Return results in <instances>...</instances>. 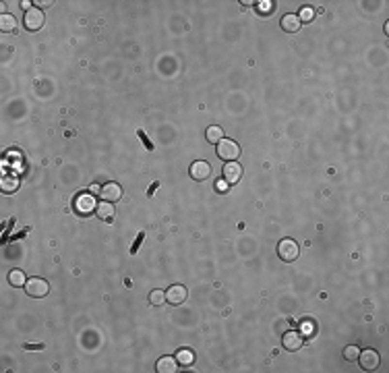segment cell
<instances>
[{
    "instance_id": "obj_27",
    "label": "cell",
    "mask_w": 389,
    "mask_h": 373,
    "mask_svg": "<svg viewBox=\"0 0 389 373\" xmlns=\"http://www.w3.org/2000/svg\"><path fill=\"white\" fill-rule=\"evenodd\" d=\"M27 351H40V348H44L42 344H25Z\"/></svg>"
},
{
    "instance_id": "obj_29",
    "label": "cell",
    "mask_w": 389,
    "mask_h": 373,
    "mask_svg": "<svg viewBox=\"0 0 389 373\" xmlns=\"http://www.w3.org/2000/svg\"><path fill=\"white\" fill-rule=\"evenodd\" d=\"M158 186H160V183H153V185L149 186V191H147V195H153V193H155V189H158Z\"/></svg>"
},
{
    "instance_id": "obj_19",
    "label": "cell",
    "mask_w": 389,
    "mask_h": 373,
    "mask_svg": "<svg viewBox=\"0 0 389 373\" xmlns=\"http://www.w3.org/2000/svg\"><path fill=\"white\" fill-rule=\"evenodd\" d=\"M176 361L178 365H184V367H191V365L194 363V353L189 351V348H182V351H178L176 355Z\"/></svg>"
},
{
    "instance_id": "obj_6",
    "label": "cell",
    "mask_w": 389,
    "mask_h": 373,
    "mask_svg": "<svg viewBox=\"0 0 389 373\" xmlns=\"http://www.w3.org/2000/svg\"><path fill=\"white\" fill-rule=\"evenodd\" d=\"M23 25L27 31H37L44 27V13L40 9H31L25 13V19H23Z\"/></svg>"
},
{
    "instance_id": "obj_15",
    "label": "cell",
    "mask_w": 389,
    "mask_h": 373,
    "mask_svg": "<svg viewBox=\"0 0 389 373\" xmlns=\"http://www.w3.org/2000/svg\"><path fill=\"white\" fill-rule=\"evenodd\" d=\"M0 189H2L4 193H15L19 189V181H17V176H13V174H9V172H4L2 174V181H0Z\"/></svg>"
},
{
    "instance_id": "obj_16",
    "label": "cell",
    "mask_w": 389,
    "mask_h": 373,
    "mask_svg": "<svg viewBox=\"0 0 389 373\" xmlns=\"http://www.w3.org/2000/svg\"><path fill=\"white\" fill-rule=\"evenodd\" d=\"M17 29V19L13 17L9 13H2L0 15V31H4V34H11V31Z\"/></svg>"
},
{
    "instance_id": "obj_3",
    "label": "cell",
    "mask_w": 389,
    "mask_h": 373,
    "mask_svg": "<svg viewBox=\"0 0 389 373\" xmlns=\"http://www.w3.org/2000/svg\"><path fill=\"white\" fill-rule=\"evenodd\" d=\"M217 155L224 160V162H236V158L240 155V147L236 141L232 139H222L217 143Z\"/></svg>"
},
{
    "instance_id": "obj_24",
    "label": "cell",
    "mask_w": 389,
    "mask_h": 373,
    "mask_svg": "<svg viewBox=\"0 0 389 373\" xmlns=\"http://www.w3.org/2000/svg\"><path fill=\"white\" fill-rule=\"evenodd\" d=\"M143 238H145V232H139V235H137V240H135V243H133V247H130V253H137L139 251V247H141V243H143Z\"/></svg>"
},
{
    "instance_id": "obj_26",
    "label": "cell",
    "mask_w": 389,
    "mask_h": 373,
    "mask_svg": "<svg viewBox=\"0 0 389 373\" xmlns=\"http://www.w3.org/2000/svg\"><path fill=\"white\" fill-rule=\"evenodd\" d=\"M215 189L220 191V193H226V191L230 189V185H228V183H226L224 178H222V181H217V183H215Z\"/></svg>"
},
{
    "instance_id": "obj_14",
    "label": "cell",
    "mask_w": 389,
    "mask_h": 373,
    "mask_svg": "<svg viewBox=\"0 0 389 373\" xmlns=\"http://www.w3.org/2000/svg\"><path fill=\"white\" fill-rule=\"evenodd\" d=\"M300 19H298V15H284L282 17V29L284 31H288V34H296V31L300 29Z\"/></svg>"
},
{
    "instance_id": "obj_13",
    "label": "cell",
    "mask_w": 389,
    "mask_h": 373,
    "mask_svg": "<svg viewBox=\"0 0 389 373\" xmlns=\"http://www.w3.org/2000/svg\"><path fill=\"white\" fill-rule=\"evenodd\" d=\"M114 203H110V201H102V203H97L96 207V216L99 218V220L104 222H112L114 220Z\"/></svg>"
},
{
    "instance_id": "obj_8",
    "label": "cell",
    "mask_w": 389,
    "mask_h": 373,
    "mask_svg": "<svg viewBox=\"0 0 389 373\" xmlns=\"http://www.w3.org/2000/svg\"><path fill=\"white\" fill-rule=\"evenodd\" d=\"M186 297H189V292H186V286H182V284H174L166 290V301L170 305H182Z\"/></svg>"
},
{
    "instance_id": "obj_10",
    "label": "cell",
    "mask_w": 389,
    "mask_h": 373,
    "mask_svg": "<svg viewBox=\"0 0 389 373\" xmlns=\"http://www.w3.org/2000/svg\"><path fill=\"white\" fill-rule=\"evenodd\" d=\"M99 195L104 197V201H110V203H116V201H120V197H122V186H120V185H116V183H108V185L102 186Z\"/></svg>"
},
{
    "instance_id": "obj_18",
    "label": "cell",
    "mask_w": 389,
    "mask_h": 373,
    "mask_svg": "<svg viewBox=\"0 0 389 373\" xmlns=\"http://www.w3.org/2000/svg\"><path fill=\"white\" fill-rule=\"evenodd\" d=\"M205 139H207L209 143H220L222 139H224V129L217 127V124H213V127H209L205 131Z\"/></svg>"
},
{
    "instance_id": "obj_22",
    "label": "cell",
    "mask_w": 389,
    "mask_h": 373,
    "mask_svg": "<svg viewBox=\"0 0 389 373\" xmlns=\"http://www.w3.org/2000/svg\"><path fill=\"white\" fill-rule=\"evenodd\" d=\"M298 19H300V23H310L315 19V11L310 9V6H305V9L300 11V15H298Z\"/></svg>"
},
{
    "instance_id": "obj_25",
    "label": "cell",
    "mask_w": 389,
    "mask_h": 373,
    "mask_svg": "<svg viewBox=\"0 0 389 373\" xmlns=\"http://www.w3.org/2000/svg\"><path fill=\"white\" fill-rule=\"evenodd\" d=\"M259 13H271V9H274V2H269V0H263V2H259Z\"/></svg>"
},
{
    "instance_id": "obj_11",
    "label": "cell",
    "mask_w": 389,
    "mask_h": 373,
    "mask_svg": "<svg viewBox=\"0 0 389 373\" xmlns=\"http://www.w3.org/2000/svg\"><path fill=\"white\" fill-rule=\"evenodd\" d=\"M75 209H77V214L87 216V214H91L93 209H96V201H93V197H91V195H81V197H77Z\"/></svg>"
},
{
    "instance_id": "obj_7",
    "label": "cell",
    "mask_w": 389,
    "mask_h": 373,
    "mask_svg": "<svg viewBox=\"0 0 389 373\" xmlns=\"http://www.w3.org/2000/svg\"><path fill=\"white\" fill-rule=\"evenodd\" d=\"M209 176H211V166H209L205 160L193 162V166H191V178L193 181L201 183V181H207Z\"/></svg>"
},
{
    "instance_id": "obj_20",
    "label": "cell",
    "mask_w": 389,
    "mask_h": 373,
    "mask_svg": "<svg viewBox=\"0 0 389 373\" xmlns=\"http://www.w3.org/2000/svg\"><path fill=\"white\" fill-rule=\"evenodd\" d=\"M149 303H151L153 307L164 305V303H166V292H164V290H160V288L151 290V292H149Z\"/></svg>"
},
{
    "instance_id": "obj_21",
    "label": "cell",
    "mask_w": 389,
    "mask_h": 373,
    "mask_svg": "<svg viewBox=\"0 0 389 373\" xmlns=\"http://www.w3.org/2000/svg\"><path fill=\"white\" fill-rule=\"evenodd\" d=\"M360 355V348L358 346H346L344 348V359L346 361H356Z\"/></svg>"
},
{
    "instance_id": "obj_9",
    "label": "cell",
    "mask_w": 389,
    "mask_h": 373,
    "mask_svg": "<svg viewBox=\"0 0 389 373\" xmlns=\"http://www.w3.org/2000/svg\"><path fill=\"white\" fill-rule=\"evenodd\" d=\"M240 176H243V166L238 164V162H226L224 166V181L228 185H236L240 181Z\"/></svg>"
},
{
    "instance_id": "obj_4",
    "label": "cell",
    "mask_w": 389,
    "mask_h": 373,
    "mask_svg": "<svg viewBox=\"0 0 389 373\" xmlns=\"http://www.w3.org/2000/svg\"><path fill=\"white\" fill-rule=\"evenodd\" d=\"M356 361L360 363V367L364 371H375L379 367V363H381V356H379V353L375 351V348H367V351H360V355H358V359Z\"/></svg>"
},
{
    "instance_id": "obj_28",
    "label": "cell",
    "mask_w": 389,
    "mask_h": 373,
    "mask_svg": "<svg viewBox=\"0 0 389 373\" xmlns=\"http://www.w3.org/2000/svg\"><path fill=\"white\" fill-rule=\"evenodd\" d=\"M21 9H25V13L31 11V2H29V0H23V2H21Z\"/></svg>"
},
{
    "instance_id": "obj_23",
    "label": "cell",
    "mask_w": 389,
    "mask_h": 373,
    "mask_svg": "<svg viewBox=\"0 0 389 373\" xmlns=\"http://www.w3.org/2000/svg\"><path fill=\"white\" fill-rule=\"evenodd\" d=\"M137 135H139V139H141V143L147 147V150H149V152H153V143L149 141V137L145 135V131H137Z\"/></svg>"
},
{
    "instance_id": "obj_2",
    "label": "cell",
    "mask_w": 389,
    "mask_h": 373,
    "mask_svg": "<svg viewBox=\"0 0 389 373\" xmlns=\"http://www.w3.org/2000/svg\"><path fill=\"white\" fill-rule=\"evenodd\" d=\"M23 288H25L27 297H31V299H44L46 294L50 292V284L42 278H29Z\"/></svg>"
},
{
    "instance_id": "obj_1",
    "label": "cell",
    "mask_w": 389,
    "mask_h": 373,
    "mask_svg": "<svg viewBox=\"0 0 389 373\" xmlns=\"http://www.w3.org/2000/svg\"><path fill=\"white\" fill-rule=\"evenodd\" d=\"M277 255H279V259L282 261H296L298 259V255H300V249H298V245H296V240H292V238H282L277 243Z\"/></svg>"
},
{
    "instance_id": "obj_5",
    "label": "cell",
    "mask_w": 389,
    "mask_h": 373,
    "mask_svg": "<svg viewBox=\"0 0 389 373\" xmlns=\"http://www.w3.org/2000/svg\"><path fill=\"white\" fill-rule=\"evenodd\" d=\"M282 344H284L286 351L294 353V351H298V348H302V344H305V336H302V332L290 330L282 336Z\"/></svg>"
},
{
    "instance_id": "obj_12",
    "label": "cell",
    "mask_w": 389,
    "mask_h": 373,
    "mask_svg": "<svg viewBox=\"0 0 389 373\" xmlns=\"http://www.w3.org/2000/svg\"><path fill=\"white\" fill-rule=\"evenodd\" d=\"M155 371L158 373H176L178 371V361L174 356H162V359L155 363Z\"/></svg>"
},
{
    "instance_id": "obj_17",
    "label": "cell",
    "mask_w": 389,
    "mask_h": 373,
    "mask_svg": "<svg viewBox=\"0 0 389 373\" xmlns=\"http://www.w3.org/2000/svg\"><path fill=\"white\" fill-rule=\"evenodd\" d=\"M9 284L15 286V288H21V286H25V284H27L25 271H23V270H11V274H9Z\"/></svg>"
}]
</instances>
